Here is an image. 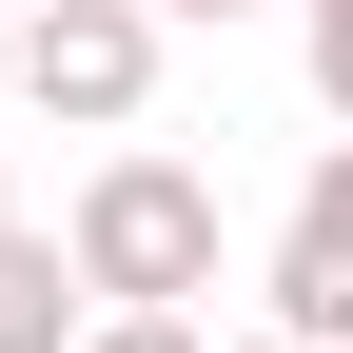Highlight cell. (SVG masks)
I'll use <instances>...</instances> for the list:
<instances>
[{
    "label": "cell",
    "mask_w": 353,
    "mask_h": 353,
    "mask_svg": "<svg viewBox=\"0 0 353 353\" xmlns=\"http://www.w3.org/2000/svg\"><path fill=\"white\" fill-rule=\"evenodd\" d=\"M59 255H79V294H176V314H216V176L157 157V138H118L99 176H79Z\"/></svg>",
    "instance_id": "1"
},
{
    "label": "cell",
    "mask_w": 353,
    "mask_h": 353,
    "mask_svg": "<svg viewBox=\"0 0 353 353\" xmlns=\"http://www.w3.org/2000/svg\"><path fill=\"white\" fill-rule=\"evenodd\" d=\"M157 0H20L0 20V99L20 118H79V138H138L157 118Z\"/></svg>",
    "instance_id": "2"
},
{
    "label": "cell",
    "mask_w": 353,
    "mask_h": 353,
    "mask_svg": "<svg viewBox=\"0 0 353 353\" xmlns=\"http://www.w3.org/2000/svg\"><path fill=\"white\" fill-rule=\"evenodd\" d=\"M255 314L314 334V353H353V118L314 138V176H294V216H275V255H255Z\"/></svg>",
    "instance_id": "3"
},
{
    "label": "cell",
    "mask_w": 353,
    "mask_h": 353,
    "mask_svg": "<svg viewBox=\"0 0 353 353\" xmlns=\"http://www.w3.org/2000/svg\"><path fill=\"white\" fill-rule=\"evenodd\" d=\"M79 314H99V294H79V255L39 236V216H0V353H59Z\"/></svg>",
    "instance_id": "4"
},
{
    "label": "cell",
    "mask_w": 353,
    "mask_h": 353,
    "mask_svg": "<svg viewBox=\"0 0 353 353\" xmlns=\"http://www.w3.org/2000/svg\"><path fill=\"white\" fill-rule=\"evenodd\" d=\"M59 353H216V314H176V294H99Z\"/></svg>",
    "instance_id": "5"
},
{
    "label": "cell",
    "mask_w": 353,
    "mask_h": 353,
    "mask_svg": "<svg viewBox=\"0 0 353 353\" xmlns=\"http://www.w3.org/2000/svg\"><path fill=\"white\" fill-rule=\"evenodd\" d=\"M314 118H353V0H314Z\"/></svg>",
    "instance_id": "6"
},
{
    "label": "cell",
    "mask_w": 353,
    "mask_h": 353,
    "mask_svg": "<svg viewBox=\"0 0 353 353\" xmlns=\"http://www.w3.org/2000/svg\"><path fill=\"white\" fill-rule=\"evenodd\" d=\"M216 353H314V334H275V314H255V334H216Z\"/></svg>",
    "instance_id": "7"
},
{
    "label": "cell",
    "mask_w": 353,
    "mask_h": 353,
    "mask_svg": "<svg viewBox=\"0 0 353 353\" xmlns=\"http://www.w3.org/2000/svg\"><path fill=\"white\" fill-rule=\"evenodd\" d=\"M157 20H236V0H157Z\"/></svg>",
    "instance_id": "8"
},
{
    "label": "cell",
    "mask_w": 353,
    "mask_h": 353,
    "mask_svg": "<svg viewBox=\"0 0 353 353\" xmlns=\"http://www.w3.org/2000/svg\"><path fill=\"white\" fill-rule=\"evenodd\" d=\"M0 20H20V0H0Z\"/></svg>",
    "instance_id": "9"
},
{
    "label": "cell",
    "mask_w": 353,
    "mask_h": 353,
    "mask_svg": "<svg viewBox=\"0 0 353 353\" xmlns=\"http://www.w3.org/2000/svg\"><path fill=\"white\" fill-rule=\"evenodd\" d=\"M0 216H20V196H0Z\"/></svg>",
    "instance_id": "10"
}]
</instances>
